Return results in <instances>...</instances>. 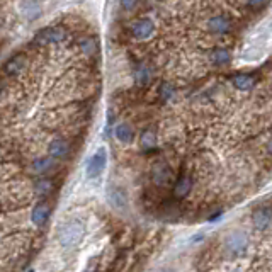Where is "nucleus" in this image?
<instances>
[{"mask_svg": "<svg viewBox=\"0 0 272 272\" xmlns=\"http://www.w3.org/2000/svg\"><path fill=\"white\" fill-rule=\"evenodd\" d=\"M106 163H108V152H106V148H99L97 153H95L87 163V177L94 179V177H97V175H100L104 172Z\"/></svg>", "mask_w": 272, "mask_h": 272, "instance_id": "nucleus-9", "label": "nucleus"}, {"mask_svg": "<svg viewBox=\"0 0 272 272\" xmlns=\"http://www.w3.org/2000/svg\"><path fill=\"white\" fill-rule=\"evenodd\" d=\"M50 215H51L50 204H48L46 201H39L38 204L33 207V211H31V223H33L34 226H38V228L45 226L48 218H50Z\"/></svg>", "mask_w": 272, "mask_h": 272, "instance_id": "nucleus-12", "label": "nucleus"}, {"mask_svg": "<svg viewBox=\"0 0 272 272\" xmlns=\"http://www.w3.org/2000/svg\"><path fill=\"white\" fill-rule=\"evenodd\" d=\"M114 135L122 145H130V143H133V140H135V130H133L130 124H126V122H121V124L116 126Z\"/></svg>", "mask_w": 272, "mask_h": 272, "instance_id": "nucleus-17", "label": "nucleus"}, {"mask_svg": "<svg viewBox=\"0 0 272 272\" xmlns=\"http://www.w3.org/2000/svg\"><path fill=\"white\" fill-rule=\"evenodd\" d=\"M158 95H160V99H162V100L174 99L175 87H174V85H170V83H162V85H160V89H158Z\"/></svg>", "mask_w": 272, "mask_h": 272, "instance_id": "nucleus-22", "label": "nucleus"}, {"mask_svg": "<svg viewBox=\"0 0 272 272\" xmlns=\"http://www.w3.org/2000/svg\"><path fill=\"white\" fill-rule=\"evenodd\" d=\"M67 39V31L61 26H50L38 31V34L34 36L36 45H60Z\"/></svg>", "mask_w": 272, "mask_h": 272, "instance_id": "nucleus-2", "label": "nucleus"}, {"mask_svg": "<svg viewBox=\"0 0 272 272\" xmlns=\"http://www.w3.org/2000/svg\"><path fill=\"white\" fill-rule=\"evenodd\" d=\"M9 99V85L0 80V102H5Z\"/></svg>", "mask_w": 272, "mask_h": 272, "instance_id": "nucleus-24", "label": "nucleus"}, {"mask_svg": "<svg viewBox=\"0 0 272 272\" xmlns=\"http://www.w3.org/2000/svg\"><path fill=\"white\" fill-rule=\"evenodd\" d=\"M85 233V226L80 220H72L68 221L67 225H63L58 232V240L63 247H75L83 238Z\"/></svg>", "mask_w": 272, "mask_h": 272, "instance_id": "nucleus-1", "label": "nucleus"}, {"mask_svg": "<svg viewBox=\"0 0 272 272\" xmlns=\"http://www.w3.org/2000/svg\"><path fill=\"white\" fill-rule=\"evenodd\" d=\"M252 223L257 230H267L270 226V207L269 206L259 207L252 215Z\"/></svg>", "mask_w": 272, "mask_h": 272, "instance_id": "nucleus-14", "label": "nucleus"}, {"mask_svg": "<svg viewBox=\"0 0 272 272\" xmlns=\"http://www.w3.org/2000/svg\"><path fill=\"white\" fill-rule=\"evenodd\" d=\"M193 185H194L193 177H191L189 174H182L174 182V187H172L174 197L175 199H184V197H187L191 194V191H193Z\"/></svg>", "mask_w": 272, "mask_h": 272, "instance_id": "nucleus-11", "label": "nucleus"}, {"mask_svg": "<svg viewBox=\"0 0 272 272\" xmlns=\"http://www.w3.org/2000/svg\"><path fill=\"white\" fill-rule=\"evenodd\" d=\"M121 4H122V7H124L126 10H131V9H135L138 5V0H121Z\"/></svg>", "mask_w": 272, "mask_h": 272, "instance_id": "nucleus-26", "label": "nucleus"}, {"mask_svg": "<svg viewBox=\"0 0 272 272\" xmlns=\"http://www.w3.org/2000/svg\"><path fill=\"white\" fill-rule=\"evenodd\" d=\"M210 60L215 67L223 68L232 63V53L228 51L226 48H216V50L210 55Z\"/></svg>", "mask_w": 272, "mask_h": 272, "instance_id": "nucleus-15", "label": "nucleus"}, {"mask_svg": "<svg viewBox=\"0 0 272 272\" xmlns=\"http://www.w3.org/2000/svg\"><path fill=\"white\" fill-rule=\"evenodd\" d=\"M39 14H41V7L38 4L31 2L29 5H26V7H24V15H26V17L36 19V17H39Z\"/></svg>", "mask_w": 272, "mask_h": 272, "instance_id": "nucleus-23", "label": "nucleus"}, {"mask_svg": "<svg viewBox=\"0 0 272 272\" xmlns=\"http://www.w3.org/2000/svg\"><path fill=\"white\" fill-rule=\"evenodd\" d=\"M206 29L210 31L211 34L225 36L232 31V19L225 14L211 15V17L206 20Z\"/></svg>", "mask_w": 272, "mask_h": 272, "instance_id": "nucleus-6", "label": "nucleus"}, {"mask_svg": "<svg viewBox=\"0 0 272 272\" xmlns=\"http://www.w3.org/2000/svg\"><path fill=\"white\" fill-rule=\"evenodd\" d=\"M109 202L116 207V210L122 211L128 207V196L122 189L113 187V189H109Z\"/></svg>", "mask_w": 272, "mask_h": 272, "instance_id": "nucleus-16", "label": "nucleus"}, {"mask_svg": "<svg viewBox=\"0 0 272 272\" xmlns=\"http://www.w3.org/2000/svg\"><path fill=\"white\" fill-rule=\"evenodd\" d=\"M255 82H257V78L254 75H250V73H235L232 77V85L237 90H242V92H247V90H252Z\"/></svg>", "mask_w": 272, "mask_h": 272, "instance_id": "nucleus-13", "label": "nucleus"}, {"mask_svg": "<svg viewBox=\"0 0 272 272\" xmlns=\"http://www.w3.org/2000/svg\"><path fill=\"white\" fill-rule=\"evenodd\" d=\"M152 80V72L150 68H148L147 65H141L140 68H138V73H136V82L140 85H145Z\"/></svg>", "mask_w": 272, "mask_h": 272, "instance_id": "nucleus-21", "label": "nucleus"}, {"mask_svg": "<svg viewBox=\"0 0 272 272\" xmlns=\"http://www.w3.org/2000/svg\"><path fill=\"white\" fill-rule=\"evenodd\" d=\"M162 272H172V270H162Z\"/></svg>", "mask_w": 272, "mask_h": 272, "instance_id": "nucleus-27", "label": "nucleus"}, {"mask_svg": "<svg viewBox=\"0 0 272 272\" xmlns=\"http://www.w3.org/2000/svg\"><path fill=\"white\" fill-rule=\"evenodd\" d=\"M26 67H28V55H26L24 51H19L4 63L2 73L5 77H14V75H17V73L24 72Z\"/></svg>", "mask_w": 272, "mask_h": 272, "instance_id": "nucleus-5", "label": "nucleus"}, {"mask_svg": "<svg viewBox=\"0 0 272 272\" xmlns=\"http://www.w3.org/2000/svg\"><path fill=\"white\" fill-rule=\"evenodd\" d=\"M140 145H141L143 150H152V148H155V145H157L155 131H152V130L143 131L141 136H140Z\"/></svg>", "mask_w": 272, "mask_h": 272, "instance_id": "nucleus-20", "label": "nucleus"}, {"mask_svg": "<svg viewBox=\"0 0 272 272\" xmlns=\"http://www.w3.org/2000/svg\"><path fill=\"white\" fill-rule=\"evenodd\" d=\"M130 33L133 38L138 41H147L152 38L153 33H155V23H153L150 17H141L131 24Z\"/></svg>", "mask_w": 272, "mask_h": 272, "instance_id": "nucleus-4", "label": "nucleus"}, {"mask_svg": "<svg viewBox=\"0 0 272 272\" xmlns=\"http://www.w3.org/2000/svg\"><path fill=\"white\" fill-rule=\"evenodd\" d=\"M34 193L41 196V197H46L53 193V189H55V182L50 179V177H39L34 180V185H33Z\"/></svg>", "mask_w": 272, "mask_h": 272, "instance_id": "nucleus-18", "label": "nucleus"}, {"mask_svg": "<svg viewBox=\"0 0 272 272\" xmlns=\"http://www.w3.org/2000/svg\"><path fill=\"white\" fill-rule=\"evenodd\" d=\"M78 48L80 51H82L83 56L87 58H92L95 53H97V43H95V39L92 38V36H85V38L78 39Z\"/></svg>", "mask_w": 272, "mask_h": 272, "instance_id": "nucleus-19", "label": "nucleus"}, {"mask_svg": "<svg viewBox=\"0 0 272 272\" xmlns=\"http://www.w3.org/2000/svg\"><path fill=\"white\" fill-rule=\"evenodd\" d=\"M152 179H153V182H155V185H158V187H165V185L174 182V172L170 170V167L167 163L160 162V163L155 165V167H153Z\"/></svg>", "mask_w": 272, "mask_h": 272, "instance_id": "nucleus-10", "label": "nucleus"}, {"mask_svg": "<svg viewBox=\"0 0 272 272\" xmlns=\"http://www.w3.org/2000/svg\"><path fill=\"white\" fill-rule=\"evenodd\" d=\"M269 0H248V7H252V9H260V7H264L265 4H267Z\"/></svg>", "mask_w": 272, "mask_h": 272, "instance_id": "nucleus-25", "label": "nucleus"}, {"mask_svg": "<svg viewBox=\"0 0 272 272\" xmlns=\"http://www.w3.org/2000/svg\"><path fill=\"white\" fill-rule=\"evenodd\" d=\"M48 153L55 160H67L72 153V145L67 138H61V136L53 138L50 145H48Z\"/></svg>", "mask_w": 272, "mask_h": 272, "instance_id": "nucleus-8", "label": "nucleus"}, {"mask_svg": "<svg viewBox=\"0 0 272 272\" xmlns=\"http://www.w3.org/2000/svg\"><path fill=\"white\" fill-rule=\"evenodd\" d=\"M58 170V160L48 157H38L29 163V172L38 177H46V175L55 174Z\"/></svg>", "mask_w": 272, "mask_h": 272, "instance_id": "nucleus-3", "label": "nucleus"}, {"mask_svg": "<svg viewBox=\"0 0 272 272\" xmlns=\"http://www.w3.org/2000/svg\"><path fill=\"white\" fill-rule=\"evenodd\" d=\"M248 245V238L243 232H233L225 242V250L230 255H242L245 254Z\"/></svg>", "mask_w": 272, "mask_h": 272, "instance_id": "nucleus-7", "label": "nucleus"}]
</instances>
